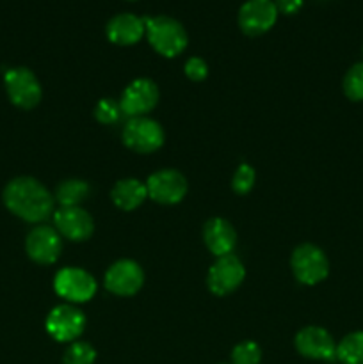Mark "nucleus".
Wrapping results in <instances>:
<instances>
[{"label":"nucleus","mask_w":363,"mask_h":364,"mask_svg":"<svg viewBox=\"0 0 363 364\" xmlns=\"http://www.w3.org/2000/svg\"><path fill=\"white\" fill-rule=\"evenodd\" d=\"M128 2H134V0H128Z\"/></svg>","instance_id":"nucleus-28"},{"label":"nucleus","mask_w":363,"mask_h":364,"mask_svg":"<svg viewBox=\"0 0 363 364\" xmlns=\"http://www.w3.org/2000/svg\"><path fill=\"white\" fill-rule=\"evenodd\" d=\"M121 114H123V110H121L120 103L110 98L100 100L95 109V117L103 124H114L120 119Z\"/></svg>","instance_id":"nucleus-24"},{"label":"nucleus","mask_w":363,"mask_h":364,"mask_svg":"<svg viewBox=\"0 0 363 364\" xmlns=\"http://www.w3.org/2000/svg\"><path fill=\"white\" fill-rule=\"evenodd\" d=\"M292 272L295 279L306 287L322 283L330 274V262L320 247L313 244H301L294 249L290 258Z\"/></svg>","instance_id":"nucleus-3"},{"label":"nucleus","mask_w":363,"mask_h":364,"mask_svg":"<svg viewBox=\"0 0 363 364\" xmlns=\"http://www.w3.org/2000/svg\"><path fill=\"white\" fill-rule=\"evenodd\" d=\"M53 288L60 299L75 304H82L95 297L96 294V281L85 270L77 269V267H66L59 270L53 279Z\"/></svg>","instance_id":"nucleus-5"},{"label":"nucleus","mask_w":363,"mask_h":364,"mask_svg":"<svg viewBox=\"0 0 363 364\" xmlns=\"http://www.w3.org/2000/svg\"><path fill=\"white\" fill-rule=\"evenodd\" d=\"M146 38L157 53L173 59L187 48V32L184 25L171 16L144 18Z\"/></svg>","instance_id":"nucleus-2"},{"label":"nucleus","mask_w":363,"mask_h":364,"mask_svg":"<svg viewBox=\"0 0 363 364\" xmlns=\"http://www.w3.org/2000/svg\"><path fill=\"white\" fill-rule=\"evenodd\" d=\"M4 205L13 215L27 223H43L53 213V196L48 188L31 176L11 180L4 188Z\"/></svg>","instance_id":"nucleus-1"},{"label":"nucleus","mask_w":363,"mask_h":364,"mask_svg":"<svg viewBox=\"0 0 363 364\" xmlns=\"http://www.w3.org/2000/svg\"><path fill=\"white\" fill-rule=\"evenodd\" d=\"M184 71L192 82H201L205 80L206 75H209V66H206V63L201 57H191V59L185 63Z\"/></svg>","instance_id":"nucleus-26"},{"label":"nucleus","mask_w":363,"mask_h":364,"mask_svg":"<svg viewBox=\"0 0 363 364\" xmlns=\"http://www.w3.org/2000/svg\"><path fill=\"white\" fill-rule=\"evenodd\" d=\"M4 85L11 103L20 109H34L41 102V85L27 68H11L4 75Z\"/></svg>","instance_id":"nucleus-4"},{"label":"nucleus","mask_w":363,"mask_h":364,"mask_svg":"<svg viewBox=\"0 0 363 364\" xmlns=\"http://www.w3.org/2000/svg\"><path fill=\"white\" fill-rule=\"evenodd\" d=\"M255 169L251 166H248V164H241L233 174L231 187H233V191L237 194H248L253 188V185H255Z\"/></svg>","instance_id":"nucleus-25"},{"label":"nucleus","mask_w":363,"mask_h":364,"mask_svg":"<svg viewBox=\"0 0 363 364\" xmlns=\"http://www.w3.org/2000/svg\"><path fill=\"white\" fill-rule=\"evenodd\" d=\"M203 240H205L209 251L221 258V256L233 252L235 245H237V233L228 220L214 217V219L206 220L205 228H203Z\"/></svg>","instance_id":"nucleus-17"},{"label":"nucleus","mask_w":363,"mask_h":364,"mask_svg":"<svg viewBox=\"0 0 363 364\" xmlns=\"http://www.w3.org/2000/svg\"><path fill=\"white\" fill-rule=\"evenodd\" d=\"M103 283L110 294L120 295V297H132L141 290L144 283V274L139 263L132 259H120L109 267Z\"/></svg>","instance_id":"nucleus-12"},{"label":"nucleus","mask_w":363,"mask_h":364,"mask_svg":"<svg viewBox=\"0 0 363 364\" xmlns=\"http://www.w3.org/2000/svg\"><path fill=\"white\" fill-rule=\"evenodd\" d=\"M278 7V13L295 14L302 7V0H274Z\"/></svg>","instance_id":"nucleus-27"},{"label":"nucleus","mask_w":363,"mask_h":364,"mask_svg":"<svg viewBox=\"0 0 363 364\" xmlns=\"http://www.w3.org/2000/svg\"><path fill=\"white\" fill-rule=\"evenodd\" d=\"M337 359L342 364H363V331L347 334L337 345Z\"/></svg>","instance_id":"nucleus-20"},{"label":"nucleus","mask_w":363,"mask_h":364,"mask_svg":"<svg viewBox=\"0 0 363 364\" xmlns=\"http://www.w3.org/2000/svg\"><path fill=\"white\" fill-rule=\"evenodd\" d=\"M85 327L84 313L70 304H63L53 308L46 316V331L53 340L60 343H73L82 334Z\"/></svg>","instance_id":"nucleus-11"},{"label":"nucleus","mask_w":363,"mask_h":364,"mask_svg":"<svg viewBox=\"0 0 363 364\" xmlns=\"http://www.w3.org/2000/svg\"><path fill=\"white\" fill-rule=\"evenodd\" d=\"M107 38L110 43L120 46H130L141 41L146 34L144 18H139L132 13H121L110 18L105 27Z\"/></svg>","instance_id":"nucleus-16"},{"label":"nucleus","mask_w":363,"mask_h":364,"mask_svg":"<svg viewBox=\"0 0 363 364\" xmlns=\"http://www.w3.org/2000/svg\"><path fill=\"white\" fill-rule=\"evenodd\" d=\"M344 92L351 102H363V60L349 68L345 73Z\"/></svg>","instance_id":"nucleus-21"},{"label":"nucleus","mask_w":363,"mask_h":364,"mask_svg":"<svg viewBox=\"0 0 363 364\" xmlns=\"http://www.w3.org/2000/svg\"><path fill=\"white\" fill-rule=\"evenodd\" d=\"M295 348L306 359L315 361H335L337 359V343L326 329L308 326L295 336Z\"/></svg>","instance_id":"nucleus-14"},{"label":"nucleus","mask_w":363,"mask_h":364,"mask_svg":"<svg viewBox=\"0 0 363 364\" xmlns=\"http://www.w3.org/2000/svg\"><path fill=\"white\" fill-rule=\"evenodd\" d=\"M25 251L32 262L39 265H50L57 262L60 251H63V240L56 228L52 226H36L31 230L25 240Z\"/></svg>","instance_id":"nucleus-13"},{"label":"nucleus","mask_w":363,"mask_h":364,"mask_svg":"<svg viewBox=\"0 0 363 364\" xmlns=\"http://www.w3.org/2000/svg\"><path fill=\"white\" fill-rule=\"evenodd\" d=\"M53 224L60 237L71 242H84L95 231L93 217L80 206H60L53 212Z\"/></svg>","instance_id":"nucleus-15"},{"label":"nucleus","mask_w":363,"mask_h":364,"mask_svg":"<svg viewBox=\"0 0 363 364\" xmlns=\"http://www.w3.org/2000/svg\"><path fill=\"white\" fill-rule=\"evenodd\" d=\"M148 198L160 205H177L187 194V180L177 169H162L153 173L146 181Z\"/></svg>","instance_id":"nucleus-9"},{"label":"nucleus","mask_w":363,"mask_h":364,"mask_svg":"<svg viewBox=\"0 0 363 364\" xmlns=\"http://www.w3.org/2000/svg\"><path fill=\"white\" fill-rule=\"evenodd\" d=\"M123 142L135 153H153L164 144V130L149 117H132L123 128Z\"/></svg>","instance_id":"nucleus-6"},{"label":"nucleus","mask_w":363,"mask_h":364,"mask_svg":"<svg viewBox=\"0 0 363 364\" xmlns=\"http://www.w3.org/2000/svg\"><path fill=\"white\" fill-rule=\"evenodd\" d=\"M159 103V87L148 78H137L130 82L123 91L120 100V107L125 116L142 117L155 109Z\"/></svg>","instance_id":"nucleus-10"},{"label":"nucleus","mask_w":363,"mask_h":364,"mask_svg":"<svg viewBox=\"0 0 363 364\" xmlns=\"http://www.w3.org/2000/svg\"><path fill=\"white\" fill-rule=\"evenodd\" d=\"M262 350L255 341H242L231 350V364H260Z\"/></svg>","instance_id":"nucleus-23"},{"label":"nucleus","mask_w":363,"mask_h":364,"mask_svg":"<svg viewBox=\"0 0 363 364\" xmlns=\"http://www.w3.org/2000/svg\"><path fill=\"white\" fill-rule=\"evenodd\" d=\"M110 198L117 208L132 212L148 198V188H146V183L135 180V178H125L114 185L112 191H110Z\"/></svg>","instance_id":"nucleus-18"},{"label":"nucleus","mask_w":363,"mask_h":364,"mask_svg":"<svg viewBox=\"0 0 363 364\" xmlns=\"http://www.w3.org/2000/svg\"><path fill=\"white\" fill-rule=\"evenodd\" d=\"M244 277L246 269L241 259L233 255H226L217 258L216 263L210 267L206 284H209V290L214 295L224 297V295L237 290L242 281H244Z\"/></svg>","instance_id":"nucleus-8"},{"label":"nucleus","mask_w":363,"mask_h":364,"mask_svg":"<svg viewBox=\"0 0 363 364\" xmlns=\"http://www.w3.org/2000/svg\"><path fill=\"white\" fill-rule=\"evenodd\" d=\"M91 194V187L84 180H66L56 191V201L60 206H78Z\"/></svg>","instance_id":"nucleus-19"},{"label":"nucleus","mask_w":363,"mask_h":364,"mask_svg":"<svg viewBox=\"0 0 363 364\" xmlns=\"http://www.w3.org/2000/svg\"><path fill=\"white\" fill-rule=\"evenodd\" d=\"M96 361V350L85 341H73L64 352V364H93Z\"/></svg>","instance_id":"nucleus-22"},{"label":"nucleus","mask_w":363,"mask_h":364,"mask_svg":"<svg viewBox=\"0 0 363 364\" xmlns=\"http://www.w3.org/2000/svg\"><path fill=\"white\" fill-rule=\"evenodd\" d=\"M274 0H246L238 9V27L246 36H262L274 27L278 20Z\"/></svg>","instance_id":"nucleus-7"}]
</instances>
